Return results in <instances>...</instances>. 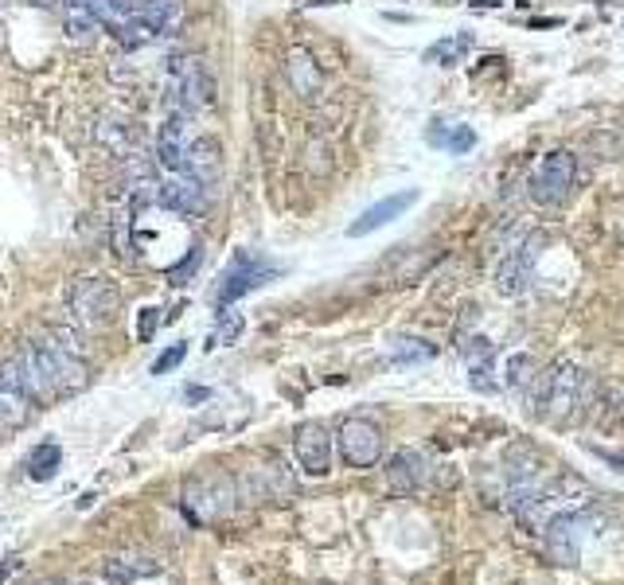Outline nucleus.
<instances>
[{
    "mask_svg": "<svg viewBox=\"0 0 624 585\" xmlns=\"http://www.w3.org/2000/svg\"><path fill=\"white\" fill-rule=\"evenodd\" d=\"M292 456L305 476H328L332 456H336V437L328 433L324 422H300L292 429Z\"/></svg>",
    "mask_w": 624,
    "mask_h": 585,
    "instance_id": "10",
    "label": "nucleus"
},
{
    "mask_svg": "<svg viewBox=\"0 0 624 585\" xmlns=\"http://www.w3.org/2000/svg\"><path fill=\"white\" fill-rule=\"evenodd\" d=\"M32 4H39V8H51V4H58V0H32Z\"/></svg>",
    "mask_w": 624,
    "mask_h": 585,
    "instance_id": "37",
    "label": "nucleus"
},
{
    "mask_svg": "<svg viewBox=\"0 0 624 585\" xmlns=\"http://www.w3.org/2000/svg\"><path fill=\"white\" fill-rule=\"evenodd\" d=\"M429 144H437V149H448V152H468L476 144V133L468 129V125H445L433 121V129H429Z\"/></svg>",
    "mask_w": 624,
    "mask_h": 585,
    "instance_id": "23",
    "label": "nucleus"
},
{
    "mask_svg": "<svg viewBox=\"0 0 624 585\" xmlns=\"http://www.w3.org/2000/svg\"><path fill=\"white\" fill-rule=\"evenodd\" d=\"M66 308L82 328H105L121 312V292L110 277H78L66 292Z\"/></svg>",
    "mask_w": 624,
    "mask_h": 585,
    "instance_id": "4",
    "label": "nucleus"
},
{
    "mask_svg": "<svg viewBox=\"0 0 624 585\" xmlns=\"http://www.w3.org/2000/svg\"><path fill=\"white\" fill-rule=\"evenodd\" d=\"M534 375H539V367H534V355L519 351V355L507 359V367H503V386H507V390H526V386L534 383Z\"/></svg>",
    "mask_w": 624,
    "mask_h": 585,
    "instance_id": "25",
    "label": "nucleus"
},
{
    "mask_svg": "<svg viewBox=\"0 0 624 585\" xmlns=\"http://www.w3.org/2000/svg\"><path fill=\"white\" fill-rule=\"evenodd\" d=\"M27 355L39 370V383H43V394H71V390H82L90 370H86L82 355H71L66 347H58L55 339H35L27 344Z\"/></svg>",
    "mask_w": 624,
    "mask_h": 585,
    "instance_id": "3",
    "label": "nucleus"
},
{
    "mask_svg": "<svg viewBox=\"0 0 624 585\" xmlns=\"http://www.w3.org/2000/svg\"><path fill=\"white\" fill-rule=\"evenodd\" d=\"M58 464H63V448L39 445V448H32V456H27V476H32V480H51Z\"/></svg>",
    "mask_w": 624,
    "mask_h": 585,
    "instance_id": "26",
    "label": "nucleus"
},
{
    "mask_svg": "<svg viewBox=\"0 0 624 585\" xmlns=\"http://www.w3.org/2000/svg\"><path fill=\"white\" fill-rule=\"evenodd\" d=\"M414 203H417V191H414V188L386 195L383 203H375V207H367L363 214H359V219L347 227V234H351V238H363V234L378 230V227H386V222H394L398 214H402L406 207H414Z\"/></svg>",
    "mask_w": 624,
    "mask_h": 585,
    "instance_id": "15",
    "label": "nucleus"
},
{
    "mask_svg": "<svg viewBox=\"0 0 624 585\" xmlns=\"http://www.w3.org/2000/svg\"><path fill=\"white\" fill-rule=\"evenodd\" d=\"M24 398H16V394H8V390H0V425H12L20 422V414H24Z\"/></svg>",
    "mask_w": 624,
    "mask_h": 585,
    "instance_id": "31",
    "label": "nucleus"
},
{
    "mask_svg": "<svg viewBox=\"0 0 624 585\" xmlns=\"http://www.w3.org/2000/svg\"><path fill=\"white\" fill-rule=\"evenodd\" d=\"M468 4H472V8H495L500 0H468Z\"/></svg>",
    "mask_w": 624,
    "mask_h": 585,
    "instance_id": "36",
    "label": "nucleus"
},
{
    "mask_svg": "<svg viewBox=\"0 0 624 585\" xmlns=\"http://www.w3.org/2000/svg\"><path fill=\"white\" fill-rule=\"evenodd\" d=\"M425 480H429L425 453H417V448H398V453L390 456V464H386V488L394 495H414L417 488H425Z\"/></svg>",
    "mask_w": 624,
    "mask_h": 585,
    "instance_id": "14",
    "label": "nucleus"
},
{
    "mask_svg": "<svg viewBox=\"0 0 624 585\" xmlns=\"http://www.w3.org/2000/svg\"><path fill=\"white\" fill-rule=\"evenodd\" d=\"M35 585H74V581H35Z\"/></svg>",
    "mask_w": 624,
    "mask_h": 585,
    "instance_id": "39",
    "label": "nucleus"
},
{
    "mask_svg": "<svg viewBox=\"0 0 624 585\" xmlns=\"http://www.w3.org/2000/svg\"><path fill=\"white\" fill-rule=\"evenodd\" d=\"M183 355H188V344H172V347L164 351V355L152 363V375H168L172 367H180V363H183Z\"/></svg>",
    "mask_w": 624,
    "mask_h": 585,
    "instance_id": "30",
    "label": "nucleus"
},
{
    "mask_svg": "<svg viewBox=\"0 0 624 585\" xmlns=\"http://www.w3.org/2000/svg\"><path fill=\"white\" fill-rule=\"evenodd\" d=\"M219 168H222V149L214 136H191L188 144V172L199 176L203 183H214L219 180Z\"/></svg>",
    "mask_w": 624,
    "mask_h": 585,
    "instance_id": "18",
    "label": "nucleus"
},
{
    "mask_svg": "<svg viewBox=\"0 0 624 585\" xmlns=\"http://www.w3.org/2000/svg\"><path fill=\"white\" fill-rule=\"evenodd\" d=\"M503 472H507V484H542L539 480L542 456L531 445H511L503 453Z\"/></svg>",
    "mask_w": 624,
    "mask_h": 585,
    "instance_id": "19",
    "label": "nucleus"
},
{
    "mask_svg": "<svg viewBox=\"0 0 624 585\" xmlns=\"http://www.w3.org/2000/svg\"><path fill=\"white\" fill-rule=\"evenodd\" d=\"M188 144H191V113H168L156 136V164L168 176L188 172Z\"/></svg>",
    "mask_w": 624,
    "mask_h": 585,
    "instance_id": "12",
    "label": "nucleus"
},
{
    "mask_svg": "<svg viewBox=\"0 0 624 585\" xmlns=\"http://www.w3.org/2000/svg\"><path fill=\"white\" fill-rule=\"evenodd\" d=\"M472 47H476L472 35H468V32H456V35H448V39H437V43L425 51V63L453 66V63H461V58L472 51Z\"/></svg>",
    "mask_w": 624,
    "mask_h": 585,
    "instance_id": "22",
    "label": "nucleus"
},
{
    "mask_svg": "<svg viewBox=\"0 0 624 585\" xmlns=\"http://www.w3.org/2000/svg\"><path fill=\"white\" fill-rule=\"evenodd\" d=\"M74 585H86V581H74Z\"/></svg>",
    "mask_w": 624,
    "mask_h": 585,
    "instance_id": "41",
    "label": "nucleus"
},
{
    "mask_svg": "<svg viewBox=\"0 0 624 585\" xmlns=\"http://www.w3.org/2000/svg\"><path fill=\"white\" fill-rule=\"evenodd\" d=\"M539 250H542V234H526L519 246H511L503 254L500 269H495V292L500 297H519V292L531 289V277H534V261H539Z\"/></svg>",
    "mask_w": 624,
    "mask_h": 585,
    "instance_id": "8",
    "label": "nucleus"
},
{
    "mask_svg": "<svg viewBox=\"0 0 624 585\" xmlns=\"http://www.w3.org/2000/svg\"><path fill=\"white\" fill-rule=\"evenodd\" d=\"M0 12H4V0H0Z\"/></svg>",
    "mask_w": 624,
    "mask_h": 585,
    "instance_id": "40",
    "label": "nucleus"
},
{
    "mask_svg": "<svg viewBox=\"0 0 624 585\" xmlns=\"http://www.w3.org/2000/svg\"><path fill=\"white\" fill-rule=\"evenodd\" d=\"M199 261H203V246H191V254H188V258H183L180 266H176V269L168 273V277H172V285H183V281H188L191 273L199 269Z\"/></svg>",
    "mask_w": 624,
    "mask_h": 585,
    "instance_id": "29",
    "label": "nucleus"
},
{
    "mask_svg": "<svg viewBox=\"0 0 624 585\" xmlns=\"http://www.w3.org/2000/svg\"><path fill=\"white\" fill-rule=\"evenodd\" d=\"M211 203V183H203L191 172H176L168 180H160V207L176 214H203Z\"/></svg>",
    "mask_w": 624,
    "mask_h": 585,
    "instance_id": "13",
    "label": "nucleus"
},
{
    "mask_svg": "<svg viewBox=\"0 0 624 585\" xmlns=\"http://www.w3.org/2000/svg\"><path fill=\"white\" fill-rule=\"evenodd\" d=\"M214 102V78L207 63L195 55H172L168 58V105L172 113H199Z\"/></svg>",
    "mask_w": 624,
    "mask_h": 585,
    "instance_id": "2",
    "label": "nucleus"
},
{
    "mask_svg": "<svg viewBox=\"0 0 624 585\" xmlns=\"http://www.w3.org/2000/svg\"><path fill=\"white\" fill-rule=\"evenodd\" d=\"M238 332H242V316H234V312H219V328H214V336H211V347L214 344H234Z\"/></svg>",
    "mask_w": 624,
    "mask_h": 585,
    "instance_id": "28",
    "label": "nucleus"
},
{
    "mask_svg": "<svg viewBox=\"0 0 624 585\" xmlns=\"http://www.w3.org/2000/svg\"><path fill=\"white\" fill-rule=\"evenodd\" d=\"M156 320H160V316H156V308H144V312H141V339H149V336H152Z\"/></svg>",
    "mask_w": 624,
    "mask_h": 585,
    "instance_id": "33",
    "label": "nucleus"
},
{
    "mask_svg": "<svg viewBox=\"0 0 624 585\" xmlns=\"http://www.w3.org/2000/svg\"><path fill=\"white\" fill-rule=\"evenodd\" d=\"M234 500H238V484L222 480V476H207V480H188V484H183V511H188V519H195V523L230 515Z\"/></svg>",
    "mask_w": 624,
    "mask_h": 585,
    "instance_id": "7",
    "label": "nucleus"
},
{
    "mask_svg": "<svg viewBox=\"0 0 624 585\" xmlns=\"http://www.w3.org/2000/svg\"><path fill=\"white\" fill-rule=\"evenodd\" d=\"M437 355V347L433 344H425V339H406V336H398V339H390V359L394 363H429V359Z\"/></svg>",
    "mask_w": 624,
    "mask_h": 585,
    "instance_id": "24",
    "label": "nucleus"
},
{
    "mask_svg": "<svg viewBox=\"0 0 624 585\" xmlns=\"http://www.w3.org/2000/svg\"><path fill=\"white\" fill-rule=\"evenodd\" d=\"M273 266H266L261 258H250V254H238L234 258V266L227 269V277H222V285H219V292H214V305L219 308H227V305H234L238 297H246V292H254L258 285H266V281L273 277Z\"/></svg>",
    "mask_w": 624,
    "mask_h": 585,
    "instance_id": "11",
    "label": "nucleus"
},
{
    "mask_svg": "<svg viewBox=\"0 0 624 585\" xmlns=\"http://www.w3.org/2000/svg\"><path fill=\"white\" fill-rule=\"evenodd\" d=\"M531 386H534V394H531L534 414L558 417V422L578 414V406L585 402V394H589V378H585V370L578 363H570V359H554L542 375H534Z\"/></svg>",
    "mask_w": 624,
    "mask_h": 585,
    "instance_id": "1",
    "label": "nucleus"
},
{
    "mask_svg": "<svg viewBox=\"0 0 624 585\" xmlns=\"http://www.w3.org/2000/svg\"><path fill=\"white\" fill-rule=\"evenodd\" d=\"M16 566H20V558H8L4 566H0V581H4V578H8V573H12V570H16Z\"/></svg>",
    "mask_w": 624,
    "mask_h": 585,
    "instance_id": "35",
    "label": "nucleus"
},
{
    "mask_svg": "<svg viewBox=\"0 0 624 585\" xmlns=\"http://www.w3.org/2000/svg\"><path fill=\"white\" fill-rule=\"evenodd\" d=\"M102 573L113 585H133V581H141V578L160 573V562H152V558H105L102 562Z\"/></svg>",
    "mask_w": 624,
    "mask_h": 585,
    "instance_id": "21",
    "label": "nucleus"
},
{
    "mask_svg": "<svg viewBox=\"0 0 624 585\" xmlns=\"http://www.w3.org/2000/svg\"><path fill=\"white\" fill-rule=\"evenodd\" d=\"M98 141H105L117 156H125L129 152V121H110V117H105V121L98 125Z\"/></svg>",
    "mask_w": 624,
    "mask_h": 585,
    "instance_id": "27",
    "label": "nucleus"
},
{
    "mask_svg": "<svg viewBox=\"0 0 624 585\" xmlns=\"http://www.w3.org/2000/svg\"><path fill=\"white\" fill-rule=\"evenodd\" d=\"M141 20L160 35H176L183 24V0H141Z\"/></svg>",
    "mask_w": 624,
    "mask_h": 585,
    "instance_id": "20",
    "label": "nucleus"
},
{
    "mask_svg": "<svg viewBox=\"0 0 624 585\" xmlns=\"http://www.w3.org/2000/svg\"><path fill=\"white\" fill-rule=\"evenodd\" d=\"M300 4H336V0H300Z\"/></svg>",
    "mask_w": 624,
    "mask_h": 585,
    "instance_id": "38",
    "label": "nucleus"
},
{
    "mask_svg": "<svg viewBox=\"0 0 624 585\" xmlns=\"http://www.w3.org/2000/svg\"><path fill=\"white\" fill-rule=\"evenodd\" d=\"M51 336H55V344H58V347H66V351H71V355H82V344H78V336H74V332L55 328Z\"/></svg>",
    "mask_w": 624,
    "mask_h": 585,
    "instance_id": "32",
    "label": "nucleus"
},
{
    "mask_svg": "<svg viewBox=\"0 0 624 585\" xmlns=\"http://www.w3.org/2000/svg\"><path fill=\"white\" fill-rule=\"evenodd\" d=\"M285 74H289V86L297 90L300 98H316L320 94V66L305 47H292L285 55Z\"/></svg>",
    "mask_w": 624,
    "mask_h": 585,
    "instance_id": "17",
    "label": "nucleus"
},
{
    "mask_svg": "<svg viewBox=\"0 0 624 585\" xmlns=\"http://www.w3.org/2000/svg\"><path fill=\"white\" fill-rule=\"evenodd\" d=\"M578 188V160L573 152L554 149L539 160V168L531 172V199L539 207H562Z\"/></svg>",
    "mask_w": 624,
    "mask_h": 585,
    "instance_id": "6",
    "label": "nucleus"
},
{
    "mask_svg": "<svg viewBox=\"0 0 624 585\" xmlns=\"http://www.w3.org/2000/svg\"><path fill=\"white\" fill-rule=\"evenodd\" d=\"M464 355H468V383H472L480 394H495L500 390V383L492 378L495 370V347L488 336H472L464 344Z\"/></svg>",
    "mask_w": 624,
    "mask_h": 585,
    "instance_id": "16",
    "label": "nucleus"
},
{
    "mask_svg": "<svg viewBox=\"0 0 624 585\" xmlns=\"http://www.w3.org/2000/svg\"><path fill=\"white\" fill-rule=\"evenodd\" d=\"M597 526V511L593 507H570V511H554L542 526V542L558 566H578L585 534Z\"/></svg>",
    "mask_w": 624,
    "mask_h": 585,
    "instance_id": "5",
    "label": "nucleus"
},
{
    "mask_svg": "<svg viewBox=\"0 0 624 585\" xmlns=\"http://www.w3.org/2000/svg\"><path fill=\"white\" fill-rule=\"evenodd\" d=\"M336 445H339V456L351 468H370L383 456V429L370 422V417H344L336 433Z\"/></svg>",
    "mask_w": 624,
    "mask_h": 585,
    "instance_id": "9",
    "label": "nucleus"
},
{
    "mask_svg": "<svg viewBox=\"0 0 624 585\" xmlns=\"http://www.w3.org/2000/svg\"><path fill=\"white\" fill-rule=\"evenodd\" d=\"M589 453H597L601 461H609L617 472H624V456H617V453H609V448H597V445H589Z\"/></svg>",
    "mask_w": 624,
    "mask_h": 585,
    "instance_id": "34",
    "label": "nucleus"
}]
</instances>
